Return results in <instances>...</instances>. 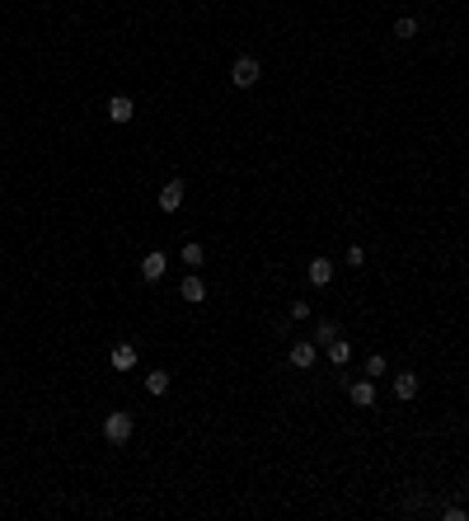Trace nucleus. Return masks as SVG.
<instances>
[{
	"instance_id": "4",
	"label": "nucleus",
	"mask_w": 469,
	"mask_h": 521,
	"mask_svg": "<svg viewBox=\"0 0 469 521\" xmlns=\"http://www.w3.org/2000/svg\"><path fill=\"white\" fill-rule=\"evenodd\" d=\"M183 207V179H169L164 188H160V211L169 216V211H178Z\"/></svg>"
},
{
	"instance_id": "2",
	"label": "nucleus",
	"mask_w": 469,
	"mask_h": 521,
	"mask_svg": "<svg viewBox=\"0 0 469 521\" xmlns=\"http://www.w3.org/2000/svg\"><path fill=\"white\" fill-rule=\"evenodd\" d=\"M258 76H263V66L253 62V57H234V66H230L234 90H253V85H258Z\"/></svg>"
},
{
	"instance_id": "3",
	"label": "nucleus",
	"mask_w": 469,
	"mask_h": 521,
	"mask_svg": "<svg viewBox=\"0 0 469 521\" xmlns=\"http://www.w3.org/2000/svg\"><path fill=\"white\" fill-rule=\"evenodd\" d=\"M314 357H319V352H314V338H310V343L300 338V343H291V352H286V362L296 366V371H310V366H314Z\"/></svg>"
},
{
	"instance_id": "13",
	"label": "nucleus",
	"mask_w": 469,
	"mask_h": 521,
	"mask_svg": "<svg viewBox=\"0 0 469 521\" xmlns=\"http://www.w3.org/2000/svg\"><path fill=\"white\" fill-rule=\"evenodd\" d=\"M333 338H338V324H333V319H319V324H314V343H333Z\"/></svg>"
},
{
	"instance_id": "12",
	"label": "nucleus",
	"mask_w": 469,
	"mask_h": 521,
	"mask_svg": "<svg viewBox=\"0 0 469 521\" xmlns=\"http://www.w3.org/2000/svg\"><path fill=\"white\" fill-rule=\"evenodd\" d=\"M394 395L413 399V395H418V376H413V371H399V376H394Z\"/></svg>"
},
{
	"instance_id": "16",
	"label": "nucleus",
	"mask_w": 469,
	"mask_h": 521,
	"mask_svg": "<svg viewBox=\"0 0 469 521\" xmlns=\"http://www.w3.org/2000/svg\"><path fill=\"white\" fill-rule=\"evenodd\" d=\"M413 33H418V19H399V24H394V38H399V43H408Z\"/></svg>"
},
{
	"instance_id": "8",
	"label": "nucleus",
	"mask_w": 469,
	"mask_h": 521,
	"mask_svg": "<svg viewBox=\"0 0 469 521\" xmlns=\"http://www.w3.org/2000/svg\"><path fill=\"white\" fill-rule=\"evenodd\" d=\"M178 296H183L188 305H202V300H206V286H202V277H197V272H192V277H183V282H178Z\"/></svg>"
},
{
	"instance_id": "9",
	"label": "nucleus",
	"mask_w": 469,
	"mask_h": 521,
	"mask_svg": "<svg viewBox=\"0 0 469 521\" xmlns=\"http://www.w3.org/2000/svg\"><path fill=\"white\" fill-rule=\"evenodd\" d=\"M108 362H113V371H132V366H136V347L132 343H118L108 352Z\"/></svg>"
},
{
	"instance_id": "10",
	"label": "nucleus",
	"mask_w": 469,
	"mask_h": 521,
	"mask_svg": "<svg viewBox=\"0 0 469 521\" xmlns=\"http://www.w3.org/2000/svg\"><path fill=\"white\" fill-rule=\"evenodd\" d=\"M333 282V263L328 258H310V286H328Z\"/></svg>"
},
{
	"instance_id": "15",
	"label": "nucleus",
	"mask_w": 469,
	"mask_h": 521,
	"mask_svg": "<svg viewBox=\"0 0 469 521\" xmlns=\"http://www.w3.org/2000/svg\"><path fill=\"white\" fill-rule=\"evenodd\" d=\"M202 258H206V253H202V244H197V239H188V244H183V263L202 268Z\"/></svg>"
},
{
	"instance_id": "11",
	"label": "nucleus",
	"mask_w": 469,
	"mask_h": 521,
	"mask_svg": "<svg viewBox=\"0 0 469 521\" xmlns=\"http://www.w3.org/2000/svg\"><path fill=\"white\" fill-rule=\"evenodd\" d=\"M324 352H328V362H333V366H347V357H352V343H347L343 333H338V338H333Z\"/></svg>"
},
{
	"instance_id": "19",
	"label": "nucleus",
	"mask_w": 469,
	"mask_h": 521,
	"mask_svg": "<svg viewBox=\"0 0 469 521\" xmlns=\"http://www.w3.org/2000/svg\"><path fill=\"white\" fill-rule=\"evenodd\" d=\"M310 315V300H291V319H305Z\"/></svg>"
},
{
	"instance_id": "17",
	"label": "nucleus",
	"mask_w": 469,
	"mask_h": 521,
	"mask_svg": "<svg viewBox=\"0 0 469 521\" xmlns=\"http://www.w3.org/2000/svg\"><path fill=\"white\" fill-rule=\"evenodd\" d=\"M366 376H385V357H380V352H375V357H366Z\"/></svg>"
},
{
	"instance_id": "6",
	"label": "nucleus",
	"mask_w": 469,
	"mask_h": 521,
	"mask_svg": "<svg viewBox=\"0 0 469 521\" xmlns=\"http://www.w3.org/2000/svg\"><path fill=\"white\" fill-rule=\"evenodd\" d=\"M132 118H136V104H132L127 95H113V99H108V123L122 127V123H132Z\"/></svg>"
},
{
	"instance_id": "14",
	"label": "nucleus",
	"mask_w": 469,
	"mask_h": 521,
	"mask_svg": "<svg viewBox=\"0 0 469 521\" xmlns=\"http://www.w3.org/2000/svg\"><path fill=\"white\" fill-rule=\"evenodd\" d=\"M146 390H150V395H164V390H169V371H150V376H146Z\"/></svg>"
},
{
	"instance_id": "1",
	"label": "nucleus",
	"mask_w": 469,
	"mask_h": 521,
	"mask_svg": "<svg viewBox=\"0 0 469 521\" xmlns=\"http://www.w3.org/2000/svg\"><path fill=\"white\" fill-rule=\"evenodd\" d=\"M132 432H136V423H132V413H127V409H118V413L104 418V437H108V446H127V442H132Z\"/></svg>"
},
{
	"instance_id": "18",
	"label": "nucleus",
	"mask_w": 469,
	"mask_h": 521,
	"mask_svg": "<svg viewBox=\"0 0 469 521\" xmlns=\"http://www.w3.org/2000/svg\"><path fill=\"white\" fill-rule=\"evenodd\" d=\"M361 263H366V249L352 244V249H347V268H361Z\"/></svg>"
},
{
	"instance_id": "5",
	"label": "nucleus",
	"mask_w": 469,
	"mask_h": 521,
	"mask_svg": "<svg viewBox=\"0 0 469 521\" xmlns=\"http://www.w3.org/2000/svg\"><path fill=\"white\" fill-rule=\"evenodd\" d=\"M347 399H352L357 409H371V404H375V380H371V376H366V380H352V385H347Z\"/></svg>"
},
{
	"instance_id": "7",
	"label": "nucleus",
	"mask_w": 469,
	"mask_h": 521,
	"mask_svg": "<svg viewBox=\"0 0 469 521\" xmlns=\"http://www.w3.org/2000/svg\"><path fill=\"white\" fill-rule=\"evenodd\" d=\"M164 268H169V258H164L160 249H150L146 258H141V277H146V282H160V277H164Z\"/></svg>"
}]
</instances>
